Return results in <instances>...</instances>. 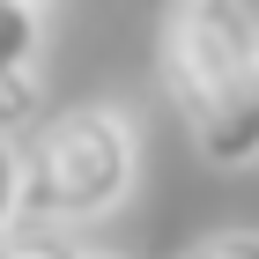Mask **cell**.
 I'll use <instances>...</instances> for the list:
<instances>
[{
	"instance_id": "obj_6",
	"label": "cell",
	"mask_w": 259,
	"mask_h": 259,
	"mask_svg": "<svg viewBox=\"0 0 259 259\" xmlns=\"http://www.w3.org/2000/svg\"><path fill=\"white\" fill-rule=\"evenodd\" d=\"M178 259H259V230H207V237H193Z\"/></svg>"
},
{
	"instance_id": "obj_2",
	"label": "cell",
	"mask_w": 259,
	"mask_h": 259,
	"mask_svg": "<svg viewBox=\"0 0 259 259\" xmlns=\"http://www.w3.org/2000/svg\"><path fill=\"white\" fill-rule=\"evenodd\" d=\"M141 178V119L126 104H67L30 141V230H81L119 215Z\"/></svg>"
},
{
	"instance_id": "obj_4",
	"label": "cell",
	"mask_w": 259,
	"mask_h": 259,
	"mask_svg": "<svg viewBox=\"0 0 259 259\" xmlns=\"http://www.w3.org/2000/svg\"><path fill=\"white\" fill-rule=\"evenodd\" d=\"M45 89L37 74H15V81H0V141H15V148H30V141L45 134Z\"/></svg>"
},
{
	"instance_id": "obj_5",
	"label": "cell",
	"mask_w": 259,
	"mask_h": 259,
	"mask_svg": "<svg viewBox=\"0 0 259 259\" xmlns=\"http://www.w3.org/2000/svg\"><path fill=\"white\" fill-rule=\"evenodd\" d=\"M22 222H30V148L0 141V244H15Z\"/></svg>"
},
{
	"instance_id": "obj_3",
	"label": "cell",
	"mask_w": 259,
	"mask_h": 259,
	"mask_svg": "<svg viewBox=\"0 0 259 259\" xmlns=\"http://www.w3.org/2000/svg\"><path fill=\"white\" fill-rule=\"evenodd\" d=\"M45 30H52V8H37V0H0V81L37 74Z\"/></svg>"
},
{
	"instance_id": "obj_7",
	"label": "cell",
	"mask_w": 259,
	"mask_h": 259,
	"mask_svg": "<svg viewBox=\"0 0 259 259\" xmlns=\"http://www.w3.org/2000/svg\"><path fill=\"white\" fill-rule=\"evenodd\" d=\"M0 259H89L74 237H60V230H22L15 244H0Z\"/></svg>"
},
{
	"instance_id": "obj_1",
	"label": "cell",
	"mask_w": 259,
	"mask_h": 259,
	"mask_svg": "<svg viewBox=\"0 0 259 259\" xmlns=\"http://www.w3.org/2000/svg\"><path fill=\"white\" fill-rule=\"evenodd\" d=\"M156 81L215 170L259 163V15L185 0L156 15Z\"/></svg>"
},
{
	"instance_id": "obj_8",
	"label": "cell",
	"mask_w": 259,
	"mask_h": 259,
	"mask_svg": "<svg viewBox=\"0 0 259 259\" xmlns=\"http://www.w3.org/2000/svg\"><path fill=\"white\" fill-rule=\"evenodd\" d=\"M89 259H141V252H89Z\"/></svg>"
}]
</instances>
